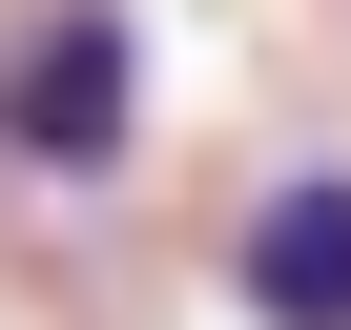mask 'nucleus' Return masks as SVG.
Instances as JSON below:
<instances>
[{
  "label": "nucleus",
  "mask_w": 351,
  "mask_h": 330,
  "mask_svg": "<svg viewBox=\"0 0 351 330\" xmlns=\"http://www.w3.org/2000/svg\"><path fill=\"white\" fill-rule=\"evenodd\" d=\"M124 144H145V0H42V21H0V165L104 186Z\"/></svg>",
  "instance_id": "1"
},
{
  "label": "nucleus",
  "mask_w": 351,
  "mask_h": 330,
  "mask_svg": "<svg viewBox=\"0 0 351 330\" xmlns=\"http://www.w3.org/2000/svg\"><path fill=\"white\" fill-rule=\"evenodd\" d=\"M228 289H248V330H351V165H289L228 227Z\"/></svg>",
  "instance_id": "2"
}]
</instances>
